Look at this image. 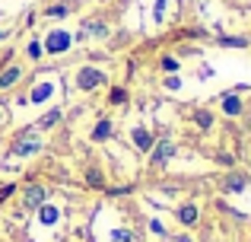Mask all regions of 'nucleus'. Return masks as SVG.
Here are the masks:
<instances>
[{
    "mask_svg": "<svg viewBox=\"0 0 251 242\" xmlns=\"http://www.w3.org/2000/svg\"><path fill=\"white\" fill-rule=\"evenodd\" d=\"M70 45H74V35L67 29H54L45 35V54H64L70 51Z\"/></svg>",
    "mask_w": 251,
    "mask_h": 242,
    "instance_id": "f257e3e1",
    "label": "nucleus"
},
{
    "mask_svg": "<svg viewBox=\"0 0 251 242\" xmlns=\"http://www.w3.org/2000/svg\"><path fill=\"white\" fill-rule=\"evenodd\" d=\"M105 86V74L96 67H80V74H76V89H83V93H92V89Z\"/></svg>",
    "mask_w": 251,
    "mask_h": 242,
    "instance_id": "f03ea898",
    "label": "nucleus"
},
{
    "mask_svg": "<svg viewBox=\"0 0 251 242\" xmlns=\"http://www.w3.org/2000/svg\"><path fill=\"white\" fill-rule=\"evenodd\" d=\"M45 201H48V188H45V185H29V188H25V201H23L25 211H38Z\"/></svg>",
    "mask_w": 251,
    "mask_h": 242,
    "instance_id": "7ed1b4c3",
    "label": "nucleus"
},
{
    "mask_svg": "<svg viewBox=\"0 0 251 242\" xmlns=\"http://www.w3.org/2000/svg\"><path fill=\"white\" fill-rule=\"evenodd\" d=\"M130 137H134V147L140 150V153H150V150L156 147V137H153V131H150V128H134V131H130Z\"/></svg>",
    "mask_w": 251,
    "mask_h": 242,
    "instance_id": "20e7f679",
    "label": "nucleus"
},
{
    "mask_svg": "<svg viewBox=\"0 0 251 242\" xmlns=\"http://www.w3.org/2000/svg\"><path fill=\"white\" fill-rule=\"evenodd\" d=\"M172 153H175V143H172L169 137H162V140L153 147V166H166Z\"/></svg>",
    "mask_w": 251,
    "mask_h": 242,
    "instance_id": "39448f33",
    "label": "nucleus"
},
{
    "mask_svg": "<svg viewBox=\"0 0 251 242\" xmlns=\"http://www.w3.org/2000/svg\"><path fill=\"white\" fill-rule=\"evenodd\" d=\"M38 150H42V140H35L32 134H23V140L13 147V153L16 156H32V153H38Z\"/></svg>",
    "mask_w": 251,
    "mask_h": 242,
    "instance_id": "423d86ee",
    "label": "nucleus"
},
{
    "mask_svg": "<svg viewBox=\"0 0 251 242\" xmlns=\"http://www.w3.org/2000/svg\"><path fill=\"white\" fill-rule=\"evenodd\" d=\"M19 77H23V67L19 64H10V67L0 74V89H10V86H16L19 83Z\"/></svg>",
    "mask_w": 251,
    "mask_h": 242,
    "instance_id": "0eeeda50",
    "label": "nucleus"
},
{
    "mask_svg": "<svg viewBox=\"0 0 251 242\" xmlns=\"http://www.w3.org/2000/svg\"><path fill=\"white\" fill-rule=\"evenodd\" d=\"M223 112L229 115V118H235V115H242V99L235 93H226L223 96Z\"/></svg>",
    "mask_w": 251,
    "mask_h": 242,
    "instance_id": "6e6552de",
    "label": "nucleus"
},
{
    "mask_svg": "<svg viewBox=\"0 0 251 242\" xmlns=\"http://www.w3.org/2000/svg\"><path fill=\"white\" fill-rule=\"evenodd\" d=\"M197 217H201L197 204H184V207H178V220H181L184 226H194V223H197Z\"/></svg>",
    "mask_w": 251,
    "mask_h": 242,
    "instance_id": "1a4fd4ad",
    "label": "nucleus"
},
{
    "mask_svg": "<svg viewBox=\"0 0 251 242\" xmlns=\"http://www.w3.org/2000/svg\"><path fill=\"white\" fill-rule=\"evenodd\" d=\"M245 185H248V175H239V172H235V175H229V179L223 182V191H242Z\"/></svg>",
    "mask_w": 251,
    "mask_h": 242,
    "instance_id": "9d476101",
    "label": "nucleus"
},
{
    "mask_svg": "<svg viewBox=\"0 0 251 242\" xmlns=\"http://www.w3.org/2000/svg\"><path fill=\"white\" fill-rule=\"evenodd\" d=\"M51 93H54V86H51V83H38V86L32 89L29 102H45V99H51Z\"/></svg>",
    "mask_w": 251,
    "mask_h": 242,
    "instance_id": "9b49d317",
    "label": "nucleus"
},
{
    "mask_svg": "<svg viewBox=\"0 0 251 242\" xmlns=\"http://www.w3.org/2000/svg\"><path fill=\"white\" fill-rule=\"evenodd\" d=\"M108 137H111V121L102 118L96 128H92V140H108Z\"/></svg>",
    "mask_w": 251,
    "mask_h": 242,
    "instance_id": "f8f14e48",
    "label": "nucleus"
},
{
    "mask_svg": "<svg viewBox=\"0 0 251 242\" xmlns=\"http://www.w3.org/2000/svg\"><path fill=\"white\" fill-rule=\"evenodd\" d=\"M38 220H42V223H57V207H51V204H42L38 207Z\"/></svg>",
    "mask_w": 251,
    "mask_h": 242,
    "instance_id": "ddd939ff",
    "label": "nucleus"
},
{
    "mask_svg": "<svg viewBox=\"0 0 251 242\" xmlns=\"http://www.w3.org/2000/svg\"><path fill=\"white\" fill-rule=\"evenodd\" d=\"M86 32H89V35H96V38H105V35H108L105 23H96V19H89V23H86Z\"/></svg>",
    "mask_w": 251,
    "mask_h": 242,
    "instance_id": "4468645a",
    "label": "nucleus"
},
{
    "mask_svg": "<svg viewBox=\"0 0 251 242\" xmlns=\"http://www.w3.org/2000/svg\"><path fill=\"white\" fill-rule=\"evenodd\" d=\"M57 121H61V108H54V112H48V115H45L42 121H38V128H45V131H48V128H54Z\"/></svg>",
    "mask_w": 251,
    "mask_h": 242,
    "instance_id": "2eb2a0df",
    "label": "nucleus"
},
{
    "mask_svg": "<svg viewBox=\"0 0 251 242\" xmlns=\"http://www.w3.org/2000/svg\"><path fill=\"white\" fill-rule=\"evenodd\" d=\"M220 45H223V48H245V45H248V38H232V35H223V38H220Z\"/></svg>",
    "mask_w": 251,
    "mask_h": 242,
    "instance_id": "dca6fc26",
    "label": "nucleus"
},
{
    "mask_svg": "<svg viewBox=\"0 0 251 242\" xmlns=\"http://www.w3.org/2000/svg\"><path fill=\"white\" fill-rule=\"evenodd\" d=\"M67 13H70V6H67V3H54V6H48V10H45V16L61 19V16H67Z\"/></svg>",
    "mask_w": 251,
    "mask_h": 242,
    "instance_id": "f3484780",
    "label": "nucleus"
},
{
    "mask_svg": "<svg viewBox=\"0 0 251 242\" xmlns=\"http://www.w3.org/2000/svg\"><path fill=\"white\" fill-rule=\"evenodd\" d=\"M124 102H127V89L115 86V89H111V106H124Z\"/></svg>",
    "mask_w": 251,
    "mask_h": 242,
    "instance_id": "a211bd4d",
    "label": "nucleus"
},
{
    "mask_svg": "<svg viewBox=\"0 0 251 242\" xmlns=\"http://www.w3.org/2000/svg\"><path fill=\"white\" fill-rule=\"evenodd\" d=\"M194 121H197V124H201V128H203V131H207V128H210V124H213V115H210V112H197V115H194Z\"/></svg>",
    "mask_w": 251,
    "mask_h": 242,
    "instance_id": "6ab92c4d",
    "label": "nucleus"
},
{
    "mask_svg": "<svg viewBox=\"0 0 251 242\" xmlns=\"http://www.w3.org/2000/svg\"><path fill=\"white\" fill-rule=\"evenodd\" d=\"M25 54H29L32 61H38V57H42V42H29V48H25Z\"/></svg>",
    "mask_w": 251,
    "mask_h": 242,
    "instance_id": "aec40b11",
    "label": "nucleus"
},
{
    "mask_svg": "<svg viewBox=\"0 0 251 242\" xmlns=\"http://www.w3.org/2000/svg\"><path fill=\"white\" fill-rule=\"evenodd\" d=\"M86 179H89V185H96V188L105 185V179H102V172H99V169H89V175H86Z\"/></svg>",
    "mask_w": 251,
    "mask_h": 242,
    "instance_id": "412c9836",
    "label": "nucleus"
},
{
    "mask_svg": "<svg viewBox=\"0 0 251 242\" xmlns=\"http://www.w3.org/2000/svg\"><path fill=\"white\" fill-rule=\"evenodd\" d=\"M162 70H169V74H175V70H178V61H175L172 54H166V57H162Z\"/></svg>",
    "mask_w": 251,
    "mask_h": 242,
    "instance_id": "4be33fe9",
    "label": "nucleus"
},
{
    "mask_svg": "<svg viewBox=\"0 0 251 242\" xmlns=\"http://www.w3.org/2000/svg\"><path fill=\"white\" fill-rule=\"evenodd\" d=\"M166 16V0H156V19Z\"/></svg>",
    "mask_w": 251,
    "mask_h": 242,
    "instance_id": "5701e85b",
    "label": "nucleus"
},
{
    "mask_svg": "<svg viewBox=\"0 0 251 242\" xmlns=\"http://www.w3.org/2000/svg\"><path fill=\"white\" fill-rule=\"evenodd\" d=\"M115 239L118 242H130V233L127 230H115Z\"/></svg>",
    "mask_w": 251,
    "mask_h": 242,
    "instance_id": "b1692460",
    "label": "nucleus"
},
{
    "mask_svg": "<svg viewBox=\"0 0 251 242\" xmlns=\"http://www.w3.org/2000/svg\"><path fill=\"white\" fill-rule=\"evenodd\" d=\"M166 86H169V89H178V86H181V80H178V77H169Z\"/></svg>",
    "mask_w": 251,
    "mask_h": 242,
    "instance_id": "393cba45",
    "label": "nucleus"
},
{
    "mask_svg": "<svg viewBox=\"0 0 251 242\" xmlns=\"http://www.w3.org/2000/svg\"><path fill=\"white\" fill-rule=\"evenodd\" d=\"M178 242H191V239H188V236H178Z\"/></svg>",
    "mask_w": 251,
    "mask_h": 242,
    "instance_id": "a878e982",
    "label": "nucleus"
},
{
    "mask_svg": "<svg viewBox=\"0 0 251 242\" xmlns=\"http://www.w3.org/2000/svg\"><path fill=\"white\" fill-rule=\"evenodd\" d=\"M0 38H6V32H3V29H0Z\"/></svg>",
    "mask_w": 251,
    "mask_h": 242,
    "instance_id": "bb28decb",
    "label": "nucleus"
},
{
    "mask_svg": "<svg viewBox=\"0 0 251 242\" xmlns=\"http://www.w3.org/2000/svg\"><path fill=\"white\" fill-rule=\"evenodd\" d=\"M0 118H3V115H0Z\"/></svg>",
    "mask_w": 251,
    "mask_h": 242,
    "instance_id": "cd10ccee",
    "label": "nucleus"
}]
</instances>
